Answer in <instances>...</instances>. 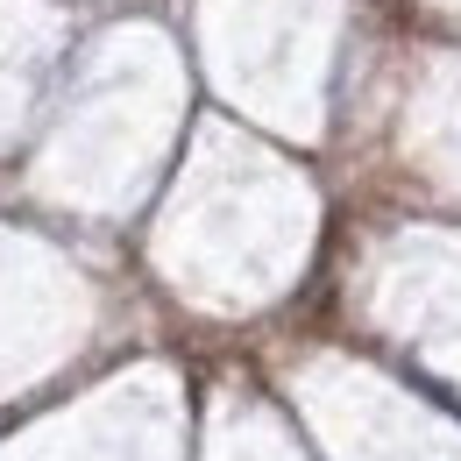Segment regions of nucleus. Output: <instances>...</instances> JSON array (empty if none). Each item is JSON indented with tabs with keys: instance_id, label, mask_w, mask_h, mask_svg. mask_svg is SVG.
I'll use <instances>...</instances> for the list:
<instances>
[]
</instances>
